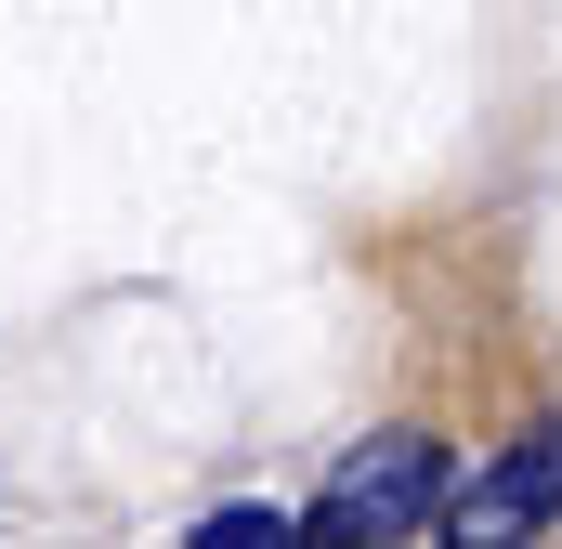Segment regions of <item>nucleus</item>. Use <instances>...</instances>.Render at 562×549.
<instances>
[{
  "label": "nucleus",
  "instance_id": "f257e3e1",
  "mask_svg": "<svg viewBox=\"0 0 562 549\" xmlns=\"http://www.w3.org/2000/svg\"><path fill=\"white\" fill-rule=\"evenodd\" d=\"M431 511H445V445L431 432H380V445H353L327 471L301 537H431Z\"/></svg>",
  "mask_w": 562,
  "mask_h": 549
},
{
  "label": "nucleus",
  "instance_id": "20e7f679",
  "mask_svg": "<svg viewBox=\"0 0 562 549\" xmlns=\"http://www.w3.org/2000/svg\"><path fill=\"white\" fill-rule=\"evenodd\" d=\"M550 445H562V432H550Z\"/></svg>",
  "mask_w": 562,
  "mask_h": 549
},
{
  "label": "nucleus",
  "instance_id": "7ed1b4c3",
  "mask_svg": "<svg viewBox=\"0 0 562 549\" xmlns=\"http://www.w3.org/2000/svg\"><path fill=\"white\" fill-rule=\"evenodd\" d=\"M288 537H301L288 511H210L196 524V549H288Z\"/></svg>",
  "mask_w": 562,
  "mask_h": 549
},
{
  "label": "nucleus",
  "instance_id": "f03ea898",
  "mask_svg": "<svg viewBox=\"0 0 562 549\" xmlns=\"http://www.w3.org/2000/svg\"><path fill=\"white\" fill-rule=\"evenodd\" d=\"M550 511H562V445H550V432H524L497 471L445 484V511H431V524H445V537H471V549H510V537H537Z\"/></svg>",
  "mask_w": 562,
  "mask_h": 549
}]
</instances>
